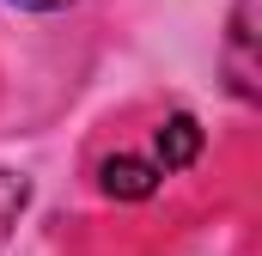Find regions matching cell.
Listing matches in <instances>:
<instances>
[{
  "mask_svg": "<svg viewBox=\"0 0 262 256\" xmlns=\"http://www.w3.org/2000/svg\"><path fill=\"white\" fill-rule=\"evenodd\" d=\"M256 12L262 0H232V25H226V86L238 104H262V55H256Z\"/></svg>",
  "mask_w": 262,
  "mask_h": 256,
  "instance_id": "cell-1",
  "label": "cell"
},
{
  "mask_svg": "<svg viewBox=\"0 0 262 256\" xmlns=\"http://www.w3.org/2000/svg\"><path fill=\"white\" fill-rule=\"evenodd\" d=\"M159 165L152 159H134V153H116V159H104L98 165V189L110 195V201H146V195L159 189Z\"/></svg>",
  "mask_w": 262,
  "mask_h": 256,
  "instance_id": "cell-2",
  "label": "cell"
},
{
  "mask_svg": "<svg viewBox=\"0 0 262 256\" xmlns=\"http://www.w3.org/2000/svg\"><path fill=\"white\" fill-rule=\"evenodd\" d=\"M201 140H207V134H201L195 116H165V122H159V140H152V165H159V171H189L201 159Z\"/></svg>",
  "mask_w": 262,
  "mask_h": 256,
  "instance_id": "cell-3",
  "label": "cell"
},
{
  "mask_svg": "<svg viewBox=\"0 0 262 256\" xmlns=\"http://www.w3.org/2000/svg\"><path fill=\"white\" fill-rule=\"evenodd\" d=\"M25 207H31V183H25L18 171H0V250H6L12 226L25 220Z\"/></svg>",
  "mask_w": 262,
  "mask_h": 256,
  "instance_id": "cell-4",
  "label": "cell"
},
{
  "mask_svg": "<svg viewBox=\"0 0 262 256\" xmlns=\"http://www.w3.org/2000/svg\"><path fill=\"white\" fill-rule=\"evenodd\" d=\"M6 6H25V12H61V6H73V0H6Z\"/></svg>",
  "mask_w": 262,
  "mask_h": 256,
  "instance_id": "cell-5",
  "label": "cell"
}]
</instances>
